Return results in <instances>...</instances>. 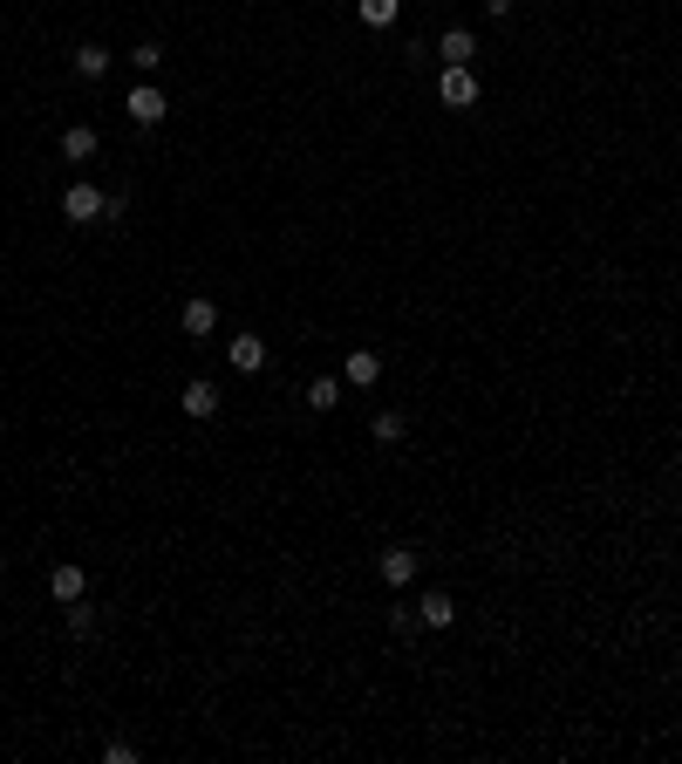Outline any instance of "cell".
<instances>
[{
  "label": "cell",
  "mask_w": 682,
  "mask_h": 764,
  "mask_svg": "<svg viewBox=\"0 0 682 764\" xmlns=\"http://www.w3.org/2000/svg\"><path fill=\"white\" fill-rule=\"evenodd\" d=\"M355 14H362L369 28H389V21H396V0H355Z\"/></svg>",
  "instance_id": "cell-18"
},
{
  "label": "cell",
  "mask_w": 682,
  "mask_h": 764,
  "mask_svg": "<svg viewBox=\"0 0 682 764\" xmlns=\"http://www.w3.org/2000/svg\"><path fill=\"white\" fill-rule=\"evenodd\" d=\"M437 55H444V69H471V55H478V35H471V28H444Z\"/></svg>",
  "instance_id": "cell-6"
},
{
  "label": "cell",
  "mask_w": 682,
  "mask_h": 764,
  "mask_svg": "<svg viewBox=\"0 0 682 764\" xmlns=\"http://www.w3.org/2000/svg\"><path fill=\"white\" fill-rule=\"evenodd\" d=\"M62 157H69V164L96 157V130H89V123H69V130H62Z\"/></svg>",
  "instance_id": "cell-12"
},
{
  "label": "cell",
  "mask_w": 682,
  "mask_h": 764,
  "mask_svg": "<svg viewBox=\"0 0 682 764\" xmlns=\"http://www.w3.org/2000/svg\"><path fill=\"white\" fill-rule=\"evenodd\" d=\"M335 403H341V382L335 376H314V382H307V410H335Z\"/></svg>",
  "instance_id": "cell-15"
},
{
  "label": "cell",
  "mask_w": 682,
  "mask_h": 764,
  "mask_svg": "<svg viewBox=\"0 0 682 764\" xmlns=\"http://www.w3.org/2000/svg\"><path fill=\"white\" fill-rule=\"evenodd\" d=\"M48 594H55V601H82V594H89V573H82L76 560H62V567L48 573Z\"/></svg>",
  "instance_id": "cell-7"
},
{
  "label": "cell",
  "mask_w": 682,
  "mask_h": 764,
  "mask_svg": "<svg viewBox=\"0 0 682 764\" xmlns=\"http://www.w3.org/2000/svg\"><path fill=\"white\" fill-rule=\"evenodd\" d=\"M437 96H444L451 110H471V103H478V76H471V69H444V76H437Z\"/></svg>",
  "instance_id": "cell-4"
},
{
  "label": "cell",
  "mask_w": 682,
  "mask_h": 764,
  "mask_svg": "<svg viewBox=\"0 0 682 764\" xmlns=\"http://www.w3.org/2000/svg\"><path fill=\"white\" fill-rule=\"evenodd\" d=\"M232 369H239V376L266 369V342H260V335H232Z\"/></svg>",
  "instance_id": "cell-9"
},
{
  "label": "cell",
  "mask_w": 682,
  "mask_h": 764,
  "mask_svg": "<svg viewBox=\"0 0 682 764\" xmlns=\"http://www.w3.org/2000/svg\"><path fill=\"white\" fill-rule=\"evenodd\" d=\"M103 758H110V764H137V744H123V737H110V744H103Z\"/></svg>",
  "instance_id": "cell-19"
},
{
  "label": "cell",
  "mask_w": 682,
  "mask_h": 764,
  "mask_svg": "<svg viewBox=\"0 0 682 764\" xmlns=\"http://www.w3.org/2000/svg\"><path fill=\"white\" fill-rule=\"evenodd\" d=\"M376 376H382V355H376V348H355V355H348V382H355V389H369Z\"/></svg>",
  "instance_id": "cell-13"
},
{
  "label": "cell",
  "mask_w": 682,
  "mask_h": 764,
  "mask_svg": "<svg viewBox=\"0 0 682 764\" xmlns=\"http://www.w3.org/2000/svg\"><path fill=\"white\" fill-rule=\"evenodd\" d=\"M185 417H219V389H212V382H185Z\"/></svg>",
  "instance_id": "cell-11"
},
{
  "label": "cell",
  "mask_w": 682,
  "mask_h": 764,
  "mask_svg": "<svg viewBox=\"0 0 682 764\" xmlns=\"http://www.w3.org/2000/svg\"><path fill=\"white\" fill-rule=\"evenodd\" d=\"M123 116H130L137 130H157V123L171 116V103H164V89H157V82H137V89L123 96Z\"/></svg>",
  "instance_id": "cell-1"
},
{
  "label": "cell",
  "mask_w": 682,
  "mask_h": 764,
  "mask_svg": "<svg viewBox=\"0 0 682 764\" xmlns=\"http://www.w3.org/2000/svg\"><path fill=\"white\" fill-rule=\"evenodd\" d=\"M389 628H396V635H410V628H417V608H403V601H396V608H389Z\"/></svg>",
  "instance_id": "cell-20"
},
{
  "label": "cell",
  "mask_w": 682,
  "mask_h": 764,
  "mask_svg": "<svg viewBox=\"0 0 682 764\" xmlns=\"http://www.w3.org/2000/svg\"><path fill=\"white\" fill-rule=\"evenodd\" d=\"M376 573H382V580H389V587H396V594H403V587L417 580V553H410V546H382Z\"/></svg>",
  "instance_id": "cell-3"
},
{
  "label": "cell",
  "mask_w": 682,
  "mask_h": 764,
  "mask_svg": "<svg viewBox=\"0 0 682 764\" xmlns=\"http://www.w3.org/2000/svg\"><path fill=\"white\" fill-rule=\"evenodd\" d=\"M369 437H376V444H389V451H396V444H403V417H396V410H382V417L369 423Z\"/></svg>",
  "instance_id": "cell-16"
},
{
  "label": "cell",
  "mask_w": 682,
  "mask_h": 764,
  "mask_svg": "<svg viewBox=\"0 0 682 764\" xmlns=\"http://www.w3.org/2000/svg\"><path fill=\"white\" fill-rule=\"evenodd\" d=\"M103 205H110V191H96V185L62 191V219H69V226H103Z\"/></svg>",
  "instance_id": "cell-2"
},
{
  "label": "cell",
  "mask_w": 682,
  "mask_h": 764,
  "mask_svg": "<svg viewBox=\"0 0 682 764\" xmlns=\"http://www.w3.org/2000/svg\"><path fill=\"white\" fill-rule=\"evenodd\" d=\"M417 621H423V628H451V621H457V601H451V594H423V601H417Z\"/></svg>",
  "instance_id": "cell-10"
},
{
  "label": "cell",
  "mask_w": 682,
  "mask_h": 764,
  "mask_svg": "<svg viewBox=\"0 0 682 764\" xmlns=\"http://www.w3.org/2000/svg\"><path fill=\"white\" fill-rule=\"evenodd\" d=\"M478 7H485V14H492V21H505V14H512V7H519V0H478Z\"/></svg>",
  "instance_id": "cell-21"
},
{
  "label": "cell",
  "mask_w": 682,
  "mask_h": 764,
  "mask_svg": "<svg viewBox=\"0 0 682 764\" xmlns=\"http://www.w3.org/2000/svg\"><path fill=\"white\" fill-rule=\"evenodd\" d=\"M62 621H69V635H89V628H96V608H89V601H62Z\"/></svg>",
  "instance_id": "cell-17"
},
{
  "label": "cell",
  "mask_w": 682,
  "mask_h": 764,
  "mask_svg": "<svg viewBox=\"0 0 682 764\" xmlns=\"http://www.w3.org/2000/svg\"><path fill=\"white\" fill-rule=\"evenodd\" d=\"M110 62H116V55L103 48V41H82V48H76V76L82 82H103V76H110Z\"/></svg>",
  "instance_id": "cell-8"
},
{
  "label": "cell",
  "mask_w": 682,
  "mask_h": 764,
  "mask_svg": "<svg viewBox=\"0 0 682 764\" xmlns=\"http://www.w3.org/2000/svg\"><path fill=\"white\" fill-rule=\"evenodd\" d=\"M130 69H137V76H157V69H164V41H137V48H130Z\"/></svg>",
  "instance_id": "cell-14"
},
{
  "label": "cell",
  "mask_w": 682,
  "mask_h": 764,
  "mask_svg": "<svg viewBox=\"0 0 682 764\" xmlns=\"http://www.w3.org/2000/svg\"><path fill=\"white\" fill-rule=\"evenodd\" d=\"M178 328H185L191 342H205V335L219 328V307L205 301V294H191V301H185V314H178Z\"/></svg>",
  "instance_id": "cell-5"
}]
</instances>
